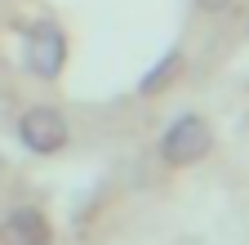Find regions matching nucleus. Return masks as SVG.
<instances>
[{"instance_id":"nucleus-4","label":"nucleus","mask_w":249,"mask_h":245,"mask_svg":"<svg viewBox=\"0 0 249 245\" xmlns=\"http://www.w3.org/2000/svg\"><path fill=\"white\" fill-rule=\"evenodd\" d=\"M0 245H49V219L31 205H18L0 223Z\"/></svg>"},{"instance_id":"nucleus-3","label":"nucleus","mask_w":249,"mask_h":245,"mask_svg":"<svg viewBox=\"0 0 249 245\" xmlns=\"http://www.w3.org/2000/svg\"><path fill=\"white\" fill-rule=\"evenodd\" d=\"M62 58H67V40L53 22L27 27V72H36L40 80H53L62 72Z\"/></svg>"},{"instance_id":"nucleus-5","label":"nucleus","mask_w":249,"mask_h":245,"mask_svg":"<svg viewBox=\"0 0 249 245\" xmlns=\"http://www.w3.org/2000/svg\"><path fill=\"white\" fill-rule=\"evenodd\" d=\"M174 67H178V58H165V67H156V72H151V76L142 80V94H151L156 85H165V80L174 76Z\"/></svg>"},{"instance_id":"nucleus-6","label":"nucleus","mask_w":249,"mask_h":245,"mask_svg":"<svg viewBox=\"0 0 249 245\" xmlns=\"http://www.w3.org/2000/svg\"><path fill=\"white\" fill-rule=\"evenodd\" d=\"M196 5H200V9H209V14H218V9H227L231 0H196Z\"/></svg>"},{"instance_id":"nucleus-2","label":"nucleus","mask_w":249,"mask_h":245,"mask_svg":"<svg viewBox=\"0 0 249 245\" xmlns=\"http://www.w3.org/2000/svg\"><path fill=\"white\" fill-rule=\"evenodd\" d=\"M209 143H213V134L200 116H178L160 134V161L165 165H196L209 151Z\"/></svg>"},{"instance_id":"nucleus-1","label":"nucleus","mask_w":249,"mask_h":245,"mask_svg":"<svg viewBox=\"0 0 249 245\" xmlns=\"http://www.w3.org/2000/svg\"><path fill=\"white\" fill-rule=\"evenodd\" d=\"M18 138L36 156H53V151L67 147V116L58 107H27L18 116Z\"/></svg>"}]
</instances>
